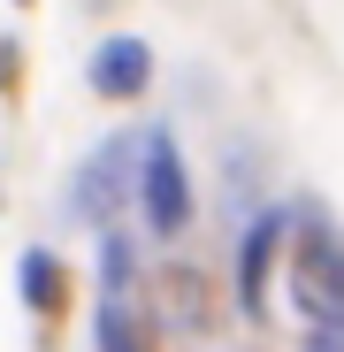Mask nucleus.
I'll list each match as a JSON object with an SVG mask.
<instances>
[{
	"mask_svg": "<svg viewBox=\"0 0 344 352\" xmlns=\"http://www.w3.org/2000/svg\"><path fill=\"white\" fill-rule=\"evenodd\" d=\"M306 352H344V314H306Z\"/></svg>",
	"mask_w": 344,
	"mask_h": 352,
	"instance_id": "obj_8",
	"label": "nucleus"
},
{
	"mask_svg": "<svg viewBox=\"0 0 344 352\" xmlns=\"http://www.w3.org/2000/svg\"><path fill=\"white\" fill-rule=\"evenodd\" d=\"M146 153V138H107L77 176H69V214L77 222H92L100 238H107V222H115V207L130 199V161Z\"/></svg>",
	"mask_w": 344,
	"mask_h": 352,
	"instance_id": "obj_1",
	"label": "nucleus"
},
{
	"mask_svg": "<svg viewBox=\"0 0 344 352\" xmlns=\"http://www.w3.org/2000/svg\"><path fill=\"white\" fill-rule=\"evenodd\" d=\"M100 352H146L138 314H130V283H100Z\"/></svg>",
	"mask_w": 344,
	"mask_h": 352,
	"instance_id": "obj_6",
	"label": "nucleus"
},
{
	"mask_svg": "<svg viewBox=\"0 0 344 352\" xmlns=\"http://www.w3.org/2000/svg\"><path fill=\"white\" fill-rule=\"evenodd\" d=\"M268 268H275V222H253L245 245H238V299H245V314H260V299H268Z\"/></svg>",
	"mask_w": 344,
	"mask_h": 352,
	"instance_id": "obj_5",
	"label": "nucleus"
},
{
	"mask_svg": "<svg viewBox=\"0 0 344 352\" xmlns=\"http://www.w3.org/2000/svg\"><path fill=\"white\" fill-rule=\"evenodd\" d=\"M291 276H299V314H344V238H336L321 214L299 222Z\"/></svg>",
	"mask_w": 344,
	"mask_h": 352,
	"instance_id": "obj_3",
	"label": "nucleus"
},
{
	"mask_svg": "<svg viewBox=\"0 0 344 352\" xmlns=\"http://www.w3.org/2000/svg\"><path fill=\"white\" fill-rule=\"evenodd\" d=\"M138 199H146V230L153 238H176L184 214H192V176H184L176 146L161 131H146V153H138Z\"/></svg>",
	"mask_w": 344,
	"mask_h": 352,
	"instance_id": "obj_2",
	"label": "nucleus"
},
{
	"mask_svg": "<svg viewBox=\"0 0 344 352\" xmlns=\"http://www.w3.org/2000/svg\"><path fill=\"white\" fill-rule=\"evenodd\" d=\"M146 77H153V54L138 38H107L92 54V92L100 100H130V92H146Z\"/></svg>",
	"mask_w": 344,
	"mask_h": 352,
	"instance_id": "obj_4",
	"label": "nucleus"
},
{
	"mask_svg": "<svg viewBox=\"0 0 344 352\" xmlns=\"http://www.w3.org/2000/svg\"><path fill=\"white\" fill-rule=\"evenodd\" d=\"M23 299L46 314V307H62V268H54V253H23Z\"/></svg>",
	"mask_w": 344,
	"mask_h": 352,
	"instance_id": "obj_7",
	"label": "nucleus"
}]
</instances>
